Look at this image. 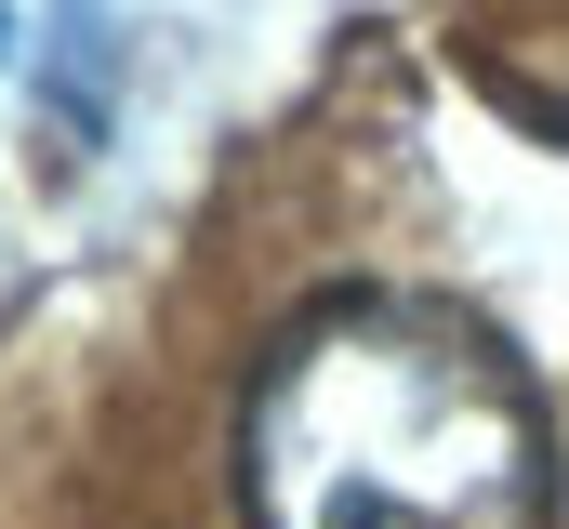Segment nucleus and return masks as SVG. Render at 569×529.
I'll list each match as a JSON object with an SVG mask.
<instances>
[{
	"label": "nucleus",
	"instance_id": "1",
	"mask_svg": "<svg viewBox=\"0 0 569 529\" xmlns=\"http://www.w3.org/2000/svg\"><path fill=\"white\" fill-rule=\"evenodd\" d=\"M239 503L252 529H557V423L490 318L331 291L252 371Z\"/></svg>",
	"mask_w": 569,
	"mask_h": 529
}]
</instances>
